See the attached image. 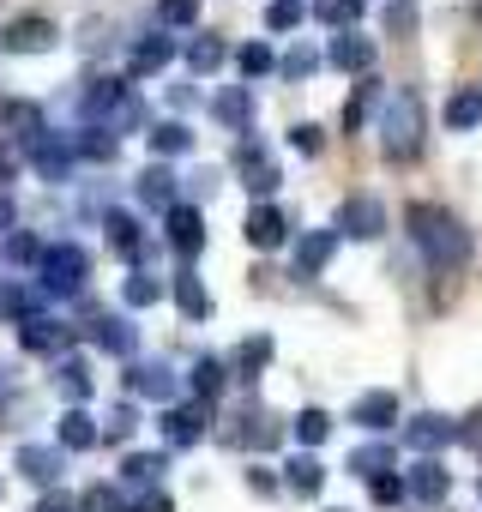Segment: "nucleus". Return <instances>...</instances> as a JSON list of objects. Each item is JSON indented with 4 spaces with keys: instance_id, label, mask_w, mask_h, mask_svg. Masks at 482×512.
<instances>
[{
    "instance_id": "obj_1",
    "label": "nucleus",
    "mask_w": 482,
    "mask_h": 512,
    "mask_svg": "<svg viewBox=\"0 0 482 512\" xmlns=\"http://www.w3.org/2000/svg\"><path fill=\"white\" fill-rule=\"evenodd\" d=\"M476 115H482V103H476V97H458V103H452V121H458V127H470Z\"/></svg>"
}]
</instances>
